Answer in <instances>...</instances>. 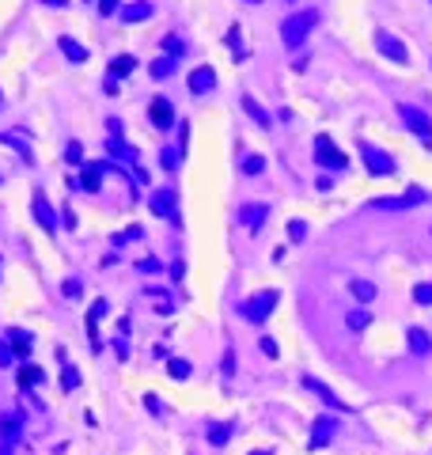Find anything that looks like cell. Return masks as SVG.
<instances>
[{
	"label": "cell",
	"instance_id": "cell-1",
	"mask_svg": "<svg viewBox=\"0 0 432 455\" xmlns=\"http://www.w3.org/2000/svg\"><path fill=\"white\" fill-rule=\"evenodd\" d=\"M315 23H318V12H300V15H292V19H285V27H281V38H285V46H303V38L315 31Z\"/></svg>",
	"mask_w": 432,
	"mask_h": 455
},
{
	"label": "cell",
	"instance_id": "cell-2",
	"mask_svg": "<svg viewBox=\"0 0 432 455\" xmlns=\"http://www.w3.org/2000/svg\"><path fill=\"white\" fill-rule=\"evenodd\" d=\"M398 114H402L406 129H410V133L425 144V148H432V121H429V114L417 110V107H398Z\"/></svg>",
	"mask_w": 432,
	"mask_h": 455
},
{
	"label": "cell",
	"instance_id": "cell-3",
	"mask_svg": "<svg viewBox=\"0 0 432 455\" xmlns=\"http://www.w3.org/2000/svg\"><path fill=\"white\" fill-rule=\"evenodd\" d=\"M273 307H277V292H273V289H266V292H258L254 300H246V304L239 307V311H243L251 323H266Z\"/></svg>",
	"mask_w": 432,
	"mask_h": 455
},
{
	"label": "cell",
	"instance_id": "cell-4",
	"mask_svg": "<svg viewBox=\"0 0 432 455\" xmlns=\"http://www.w3.org/2000/svg\"><path fill=\"white\" fill-rule=\"evenodd\" d=\"M360 156H364V164H368V175H395V160L387 156V152H379L375 144H368V141H360Z\"/></svg>",
	"mask_w": 432,
	"mask_h": 455
},
{
	"label": "cell",
	"instance_id": "cell-5",
	"mask_svg": "<svg viewBox=\"0 0 432 455\" xmlns=\"http://www.w3.org/2000/svg\"><path fill=\"white\" fill-rule=\"evenodd\" d=\"M315 160H318L323 167H330V171H341V167L349 164L345 152H341L338 144L330 141V137H318V141H315Z\"/></svg>",
	"mask_w": 432,
	"mask_h": 455
},
{
	"label": "cell",
	"instance_id": "cell-6",
	"mask_svg": "<svg viewBox=\"0 0 432 455\" xmlns=\"http://www.w3.org/2000/svg\"><path fill=\"white\" fill-rule=\"evenodd\" d=\"M303 387H307V391H311V395H318V398H323V402H326V406H334V410H341V413H349V406H345V402H341V398H338V395H334V391H330V387H326V384H323V379H315V376H303Z\"/></svg>",
	"mask_w": 432,
	"mask_h": 455
},
{
	"label": "cell",
	"instance_id": "cell-7",
	"mask_svg": "<svg viewBox=\"0 0 432 455\" xmlns=\"http://www.w3.org/2000/svg\"><path fill=\"white\" fill-rule=\"evenodd\" d=\"M148 118H152V126H156V129H171L174 126V107L167 99H152Z\"/></svg>",
	"mask_w": 432,
	"mask_h": 455
},
{
	"label": "cell",
	"instance_id": "cell-8",
	"mask_svg": "<svg viewBox=\"0 0 432 455\" xmlns=\"http://www.w3.org/2000/svg\"><path fill=\"white\" fill-rule=\"evenodd\" d=\"M421 201H425V190H413V186H410L406 198H375L372 205L375 209H410V205H421Z\"/></svg>",
	"mask_w": 432,
	"mask_h": 455
},
{
	"label": "cell",
	"instance_id": "cell-9",
	"mask_svg": "<svg viewBox=\"0 0 432 455\" xmlns=\"http://www.w3.org/2000/svg\"><path fill=\"white\" fill-rule=\"evenodd\" d=\"M30 213H35V221L46 228V232H53L57 228V213L50 209V201L42 198V194H35V201H30Z\"/></svg>",
	"mask_w": 432,
	"mask_h": 455
},
{
	"label": "cell",
	"instance_id": "cell-10",
	"mask_svg": "<svg viewBox=\"0 0 432 455\" xmlns=\"http://www.w3.org/2000/svg\"><path fill=\"white\" fill-rule=\"evenodd\" d=\"M216 87V72L205 65V69H194V76H190V92L194 95H209Z\"/></svg>",
	"mask_w": 432,
	"mask_h": 455
},
{
	"label": "cell",
	"instance_id": "cell-11",
	"mask_svg": "<svg viewBox=\"0 0 432 455\" xmlns=\"http://www.w3.org/2000/svg\"><path fill=\"white\" fill-rule=\"evenodd\" d=\"M102 171H107V164L84 167V171L76 175V186H80V190H87V194H95V190H99V175H102Z\"/></svg>",
	"mask_w": 432,
	"mask_h": 455
},
{
	"label": "cell",
	"instance_id": "cell-12",
	"mask_svg": "<svg viewBox=\"0 0 432 455\" xmlns=\"http://www.w3.org/2000/svg\"><path fill=\"white\" fill-rule=\"evenodd\" d=\"M266 216H269L266 205H243L239 209V224H246V228H262L266 224Z\"/></svg>",
	"mask_w": 432,
	"mask_h": 455
},
{
	"label": "cell",
	"instance_id": "cell-13",
	"mask_svg": "<svg viewBox=\"0 0 432 455\" xmlns=\"http://www.w3.org/2000/svg\"><path fill=\"white\" fill-rule=\"evenodd\" d=\"M379 50L387 53L390 61H398V65H406V57H410V53H406V46L398 42L395 35H379Z\"/></svg>",
	"mask_w": 432,
	"mask_h": 455
},
{
	"label": "cell",
	"instance_id": "cell-14",
	"mask_svg": "<svg viewBox=\"0 0 432 455\" xmlns=\"http://www.w3.org/2000/svg\"><path fill=\"white\" fill-rule=\"evenodd\" d=\"M152 213L156 216H171L174 213V194L171 190H156L152 194Z\"/></svg>",
	"mask_w": 432,
	"mask_h": 455
},
{
	"label": "cell",
	"instance_id": "cell-15",
	"mask_svg": "<svg viewBox=\"0 0 432 455\" xmlns=\"http://www.w3.org/2000/svg\"><path fill=\"white\" fill-rule=\"evenodd\" d=\"M330 436H334V421L326 418V421H315V429H311V448H326L330 444Z\"/></svg>",
	"mask_w": 432,
	"mask_h": 455
},
{
	"label": "cell",
	"instance_id": "cell-16",
	"mask_svg": "<svg viewBox=\"0 0 432 455\" xmlns=\"http://www.w3.org/2000/svg\"><path fill=\"white\" fill-rule=\"evenodd\" d=\"M8 345L15 357H30V334L27 330H8Z\"/></svg>",
	"mask_w": 432,
	"mask_h": 455
},
{
	"label": "cell",
	"instance_id": "cell-17",
	"mask_svg": "<svg viewBox=\"0 0 432 455\" xmlns=\"http://www.w3.org/2000/svg\"><path fill=\"white\" fill-rule=\"evenodd\" d=\"M148 15H152V4H148V0H137V4H125V8H122V19H125V23H141V19H148Z\"/></svg>",
	"mask_w": 432,
	"mask_h": 455
},
{
	"label": "cell",
	"instance_id": "cell-18",
	"mask_svg": "<svg viewBox=\"0 0 432 455\" xmlns=\"http://www.w3.org/2000/svg\"><path fill=\"white\" fill-rule=\"evenodd\" d=\"M231 440V421H213L209 425V444L213 448H224Z\"/></svg>",
	"mask_w": 432,
	"mask_h": 455
},
{
	"label": "cell",
	"instance_id": "cell-19",
	"mask_svg": "<svg viewBox=\"0 0 432 455\" xmlns=\"http://www.w3.org/2000/svg\"><path fill=\"white\" fill-rule=\"evenodd\" d=\"M42 379H46V372L38 368V364H23V368H19V387H27V391H30V387H38Z\"/></svg>",
	"mask_w": 432,
	"mask_h": 455
},
{
	"label": "cell",
	"instance_id": "cell-20",
	"mask_svg": "<svg viewBox=\"0 0 432 455\" xmlns=\"http://www.w3.org/2000/svg\"><path fill=\"white\" fill-rule=\"evenodd\" d=\"M107 152H110V156H118V160H137V148H129V144H125L118 133L107 141Z\"/></svg>",
	"mask_w": 432,
	"mask_h": 455
},
{
	"label": "cell",
	"instance_id": "cell-21",
	"mask_svg": "<svg viewBox=\"0 0 432 455\" xmlns=\"http://www.w3.org/2000/svg\"><path fill=\"white\" fill-rule=\"evenodd\" d=\"M410 349H413L417 357H429V353H432V338L425 334V330L413 327V330H410Z\"/></svg>",
	"mask_w": 432,
	"mask_h": 455
},
{
	"label": "cell",
	"instance_id": "cell-22",
	"mask_svg": "<svg viewBox=\"0 0 432 455\" xmlns=\"http://www.w3.org/2000/svg\"><path fill=\"white\" fill-rule=\"evenodd\" d=\"M19 429H23V413H8V418H0V436H4V444L12 440Z\"/></svg>",
	"mask_w": 432,
	"mask_h": 455
},
{
	"label": "cell",
	"instance_id": "cell-23",
	"mask_svg": "<svg viewBox=\"0 0 432 455\" xmlns=\"http://www.w3.org/2000/svg\"><path fill=\"white\" fill-rule=\"evenodd\" d=\"M133 69H137V61H133V57L129 53H125V57H114V65H110V84H114V80L118 76H125V72H133Z\"/></svg>",
	"mask_w": 432,
	"mask_h": 455
},
{
	"label": "cell",
	"instance_id": "cell-24",
	"mask_svg": "<svg viewBox=\"0 0 432 455\" xmlns=\"http://www.w3.org/2000/svg\"><path fill=\"white\" fill-rule=\"evenodd\" d=\"M349 292H353L360 304H372V300H375V284L372 281H353V284H349Z\"/></svg>",
	"mask_w": 432,
	"mask_h": 455
},
{
	"label": "cell",
	"instance_id": "cell-25",
	"mask_svg": "<svg viewBox=\"0 0 432 455\" xmlns=\"http://www.w3.org/2000/svg\"><path fill=\"white\" fill-rule=\"evenodd\" d=\"M61 50H65V57H69V61H87V50H84V46H80L76 42V38H61Z\"/></svg>",
	"mask_w": 432,
	"mask_h": 455
},
{
	"label": "cell",
	"instance_id": "cell-26",
	"mask_svg": "<svg viewBox=\"0 0 432 455\" xmlns=\"http://www.w3.org/2000/svg\"><path fill=\"white\" fill-rule=\"evenodd\" d=\"M107 315V300H95L91 304V311H87V330H91V338H95V330H99V319Z\"/></svg>",
	"mask_w": 432,
	"mask_h": 455
},
{
	"label": "cell",
	"instance_id": "cell-27",
	"mask_svg": "<svg viewBox=\"0 0 432 455\" xmlns=\"http://www.w3.org/2000/svg\"><path fill=\"white\" fill-rule=\"evenodd\" d=\"M243 110H246V114H251V118H254V121H258V126H269V114H266V110H262V107H258V103H254V99H251V95H243Z\"/></svg>",
	"mask_w": 432,
	"mask_h": 455
},
{
	"label": "cell",
	"instance_id": "cell-28",
	"mask_svg": "<svg viewBox=\"0 0 432 455\" xmlns=\"http://www.w3.org/2000/svg\"><path fill=\"white\" fill-rule=\"evenodd\" d=\"M167 372H171L174 379H190V361H182V357H171V364H167Z\"/></svg>",
	"mask_w": 432,
	"mask_h": 455
},
{
	"label": "cell",
	"instance_id": "cell-29",
	"mask_svg": "<svg viewBox=\"0 0 432 455\" xmlns=\"http://www.w3.org/2000/svg\"><path fill=\"white\" fill-rule=\"evenodd\" d=\"M61 387H65V391H76L80 387V372L72 368V364H65V372H61Z\"/></svg>",
	"mask_w": 432,
	"mask_h": 455
},
{
	"label": "cell",
	"instance_id": "cell-30",
	"mask_svg": "<svg viewBox=\"0 0 432 455\" xmlns=\"http://www.w3.org/2000/svg\"><path fill=\"white\" fill-rule=\"evenodd\" d=\"M262 171H266L262 156H243V175H262Z\"/></svg>",
	"mask_w": 432,
	"mask_h": 455
},
{
	"label": "cell",
	"instance_id": "cell-31",
	"mask_svg": "<svg viewBox=\"0 0 432 455\" xmlns=\"http://www.w3.org/2000/svg\"><path fill=\"white\" fill-rule=\"evenodd\" d=\"M163 50H167V57H171V61H179V57L186 53V50H182V38H167Z\"/></svg>",
	"mask_w": 432,
	"mask_h": 455
},
{
	"label": "cell",
	"instance_id": "cell-32",
	"mask_svg": "<svg viewBox=\"0 0 432 455\" xmlns=\"http://www.w3.org/2000/svg\"><path fill=\"white\" fill-rule=\"evenodd\" d=\"M171 69H174V61H171V57H159V61H152V76H167Z\"/></svg>",
	"mask_w": 432,
	"mask_h": 455
},
{
	"label": "cell",
	"instance_id": "cell-33",
	"mask_svg": "<svg viewBox=\"0 0 432 455\" xmlns=\"http://www.w3.org/2000/svg\"><path fill=\"white\" fill-rule=\"evenodd\" d=\"M349 330H364L368 327V323H372V319H368V311H353V315H349Z\"/></svg>",
	"mask_w": 432,
	"mask_h": 455
},
{
	"label": "cell",
	"instance_id": "cell-34",
	"mask_svg": "<svg viewBox=\"0 0 432 455\" xmlns=\"http://www.w3.org/2000/svg\"><path fill=\"white\" fill-rule=\"evenodd\" d=\"M413 300H417V304H432V284H417V289H413Z\"/></svg>",
	"mask_w": 432,
	"mask_h": 455
},
{
	"label": "cell",
	"instance_id": "cell-35",
	"mask_svg": "<svg viewBox=\"0 0 432 455\" xmlns=\"http://www.w3.org/2000/svg\"><path fill=\"white\" fill-rule=\"evenodd\" d=\"M288 235H292V239L300 243L303 235H307V224H303V221H292V224H288Z\"/></svg>",
	"mask_w": 432,
	"mask_h": 455
},
{
	"label": "cell",
	"instance_id": "cell-36",
	"mask_svg": "<svg viewBox=\"0 0 432 455\" xmlns=\"http://www.w3.org/2000/svg\"><path fill=\"white\" fill-rule=\"evenodd\" d=\"M262 353H266L269 361H277V357H281V353H277V341H273V338H262Z\"/></svg>",
	"mask_w": 432,
	"mask_h": 455
},
{
	"label": "cell",
	"instance_id": "cell-37",
	"mask_svg": "<svg viewBox=\"0 0 432 455\" xmlns=\"http://www.w3.org/2000/svg\"><path fill=\"white\" fill-rule=\"evenodd\" d=\"M65 156H69V164H80V160H84V148H80V144L72 141L69 148H65Z\"/></svg>",
	"mask_w": 432,
	"mask_h": 455
},
{
	"label": "cell",
	"instance_id": "cell-38",
	"mask_svg": "<svg viewBox=\"0 0 432 455\" xmlns=\"http://www.w3.org/2000/svg\"><path fill=\"white\" fill-rule=\"evenodd\" d=\"M190 148V126H179V152Z\"/></svg>",
	"mask_w": 432,
	"mask_h": 455
},
{
	"label": "cell",
	"instance_id": "cell-39",
	"mask_svg": "<svg viewBox=\"0 0 432 455\" xmlns=\"http://www.w3.org/2000/svg\"><path fill=\"white\" fill-rule=\"evenodd\" d=\"M159 160H163V167H174V164H179V152L163 148V156H159Z\"/></svg>",
	"mask_w": 432,
	"mask_h": 455
},
{
	"label": "cell",
	"instance_id": "cell-40",
	"mask_svg": "<svg viewBox=\"0 0 432 455\" xmlns=\"http://www.w3.org/2000/svg\"><path fill=\"white\" fill-rule=\"evenodd\" d=\"M99 12H102V15L118 12V0H99Z\"/></svg>",
	"mask_w": 432,
	"mask_h": 455
},
{
	"label": "cell",
	"instance_id": "cell-41",
	"mask_svg": "<svg viewBox=\"0 0 432 455\" xmlns=\"http://www.w3.org/2000/svg\"><path fill=\"white\" fill-rule=\"evenodd\" d=\"M137 266H141L144 273H156V270H159V262H156V258H144V262H137Z\"/></svg>",
	"mask_w": 432,
	"mask_h": 455
},
{
	"label": "cell",
	"instance_id": "cell-42",
	"mask_svg": "<svg viewBox=\"0 0 432 455\" xmlns=\"http://www.w3.org/2000/svg\"><path fill=\"white\" fill-rule=\"evenodd\" d=\"M12 357H15V353L4 345V341H0V364H12Z\"/></svg>",
	"mask_w": 432,
	"mask_h": 455
},
{
	"label": "cell",
	"instance_id": "cell-43",
	"mask_svg": "<svg viewBox=\"0 0 432 455\" xmlns=\"http://www.w3.org/2000/svg\"><path fill=\"white\" fill-rule=\"evenodd\" d=\"M76 292H80V281L69 277V281H65V296H76Z\"/></svg>",
	"mask_w": 432,
	"mask_h": 455
},
{
	"label": "cell",
	"instance_id": "cell-44",
	"mask_svg": "<svg viewBox=\"0 0 432 455\" xmlns=\"http://www.w3.org/2000/svg\"><path fill=\"white\" fill-rule=\"evenodd\" d=\"M42 4H50V8H65V0H42Z\"/></svg>",
	"mask_w": 432,
	"mask_h": 455
},
{
	"label": "cell",
	"instance_id": "cell-45",
	"mask_svg": "<svg viewBox=\"0 0 432 455\" xmlns=\"http://www.w3.org/2000/svg\"><path fill=\"white\" fill-rule=\"evenodd\" d=\"M251 455H269V452H251Z\"/></svg>",
	"mask_w": 432,
	"mask_h": 455
},
{
	"label": "cell",
	"instance_id": "cell-46",
	"mask_svg": "<svg viewBox=\"0 0 432 455\" xmlns=\"http://www.w3.org/2000/svg\"><path fill=\"white\" fill-rule=\"evenodd\" d=\"M251 4H254V0H251Z\"/></svg>",
	"mask_w": 432,
	"mask_h": 455
}]
</instances>
